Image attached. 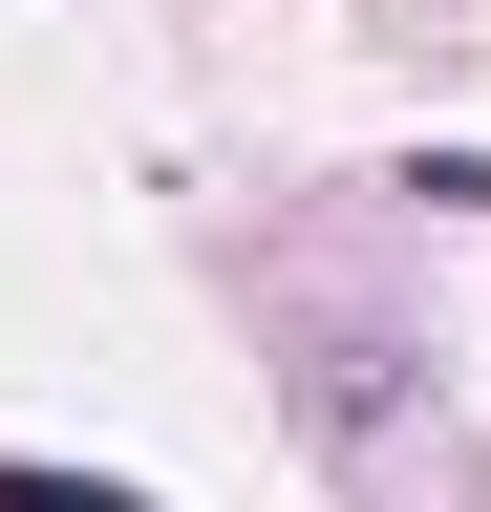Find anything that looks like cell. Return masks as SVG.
Wrapping results in <instances>:
<instances>
[{
  "instance_id": "obj_1",
  "label": "cell",
  "mask_w": 491,
  "mask_h": 512,
  "mask_svg": "<svg viewBox=\"0 0 491 512\" xmlns=\"http://www.w3.org/2000/svg\"><path fill=\"white\" fill-rule=\"evenodd\" d=\"M0 512H129V491H65V470H0Z\"/></svg>"
}]
</instances>
